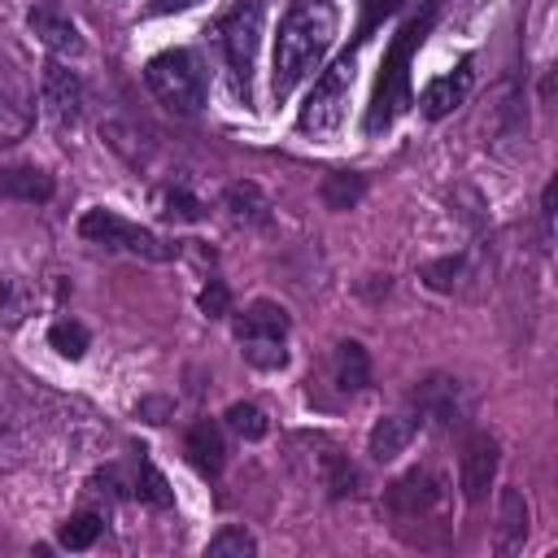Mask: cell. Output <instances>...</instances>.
<instances>
[{"instance_id":"d6986e66","label":"cell","mask_w":558,"mask_h":558,"mask_svg":"<svg viewBox=\"0 0 558 558\" xmlns=\"http://www.w3.org/2000/svg\"><path fill=\"white\" fill-rule=\"evenodd\" d=\"M39 305V292L22 275H0V327H22Z\"/></svg>"},{"instance_id":"ac0fdd59","label":"cell","mask_w":558,"mask_h":558,"mask_svg":"<svg viewBox=\"0 0 558 558\" xmlns=\"http://www.w3.org/2000/svg\"><path fill=\"white\" fill-rule=\"evenodd\" d=\"M0 192L4 196H17V201H31V205H44V201H52L57 183L39 166H4L0 170Z\"/></svg>"},{"instance_id":"9a60e30c","label":"cell","mask_w":558,"mask_h":558,"mask_svg":"<svg viewBox=\"0 0 558 558\" xmlns=\"http://www.w3.org/2000/svg\"><path fill=\"white\" fill-rule=\"evenodd\" d=\"M414 414L418 418H436V423H453L458 418V379L449 375H427L414 388Z\"/></svg>"},{"instance_id":"4dcf8cb0","label":"cell","mask_w":558,"mask_h":558,"mask_svg":"<svg viewBox=\"0 0 558 558\" xmlns=\"http://www.w3.org/2000/svg\"><path fill=\"white\" fill-rule=\"evenodd\" d=\"M196 305H201L205 318H222V314H231V288H227L222 279H209V283L201 288Z\"/></svg>"},{"instance_id":"d6a6232c","label":"cell","mask_w":558,"mask_h":558,"mask_svg":"<svg viewBox=\"0 0 558 558\" xmlns=\"http://www.w3.org/2000/svg\"><path fill=\"white\" fill-rule=\"evenodd\" d=\"M140 414H148V423H166V414H170V401H161V397H148V401H140Z\"/></svg>"},{"instance_id":"d4e9b609","label":"cell","mask_w":558,"mask_h":558,"mask_svg":"<svg viewBox=\"0 0 558 558\" xmlns=\"http://www.w3.org/2000/svg\"><path fill=\"white\" fill-rule=\"evenodd\" d=\"M100 532H105V519H100V514H92V510H78V514H70V519L61 523L57 541H61L65 549H92Z\"/></svg>"},{"instance_id":"5bb4252c","label":"cell","mask_w":558,"mask_h":558,"mask_svg":"<svg viewBox=\"0 0 558 558\" xmlns=\"http://www.w3.org/2000/svg\"><path fill=\"white\" fill-rule=\"evenodd\" d=\"M288 327H292V318L279 301H253L235 318V340H283Z\"/></svg>"},{"instance_id":"ba28073f","label":"cell","mask_w":558,"mask_h":558,"mask_svg":"<svg viewBox=\"0 0 558 558\" xmlns=\"http://www.w3.org/2000/svg\"><path fill=\"white\" fill-rule=\"evenodd\" d=\"M39 100H44V113L52 118L57 131H74L83 118V78L61 61H44Z\"/></svg>"},{"instance_id":"f1b7e54d","label":"cell","mask_w":558,"mask_h":558,"mask_svg":"<svg viewBox=\"0 0 558 558\" xmlns=\"http://www.w3.org/2000/svg\"><path fill=\"white\" fill-rule=\"evenodd\" d=\"M161 218H170V222H201L205 209H201V201L187 196L183 187H170V192H161Z\"/></svg>"},{"instance_id":"f546056e","label":"cell","mask_w":558,"mask_h":558,"mask_svg":"<svg viewBox=\"0 0 558 558\" xmlns=\"http://www.w3.org/2000/svg\"><path fill=\"white\" fill-rule=\"evenodd\" d=\"M462 279V257H440V262H427L423 266V283L432 292H453Z\"/></svg>"},{"instance_id":"4fadbf2b","label":"cell","mask_w":558,"mask_h":558,"mask_svg":"<svg viewBox=\"0 0 558 558\" xmlns=\"http://www.w3.org/2000/svg\"><path fill=\"white\" fill-rule=\"evenodd\" d=\"M527 523H532V510H527L523 488H501V501H497V554L523 549Z\"/></svg>"},{"instance_id":"7a4b0ae2","label":"cell","mask_w":558,"mask_h":558,"mask_svg":"<svg viewBox=\"0 0 558 558\" xmlns=\"http://www.w3.org/2000/svg\"><path fill=\"white\" fill-rule=\"evenodd\" d=\"M436 0H427L414 17L401 22V31L392 35L384 61H379V74H375V92H371V105H366V135H379L388 131L410 105H414V87H410V57L414 48L427 39L432 22H436Z\"/></svg>"},{"instance_id":"3957f363","label":"cell","mask_w":558,"mask_h":558,"mask_svg":"<svg viewBox=\"0 0 558 558\" xmlns=\"http://www.w3.org/2000/svg\"><path fill=\"white\" fill-rule=\"evenodd\" d=\"M144 83H148V92H153L170 113H179V118L201 113L205 100H209L205 65H201V57L187 52V48H166V52H157V57L144 65Z\"/></svg>"},{"instance_id":"8992f818","label":"cell","mask_w":558,"mask_h":558,"mask_svg":"<svg viewBox=\"0 0 558 558\" xmlns=\"http://www.w3.org/2000/svg\"><path fill=\"white\" fill-rule=\"evenodd\" d=\"M78 235L87 244H100V248H122V253H135L144 262H170L174 248L166 240H157L153 231H144L140 222H126L122 214L113 209H87L78 218Z\"/></svg>"},{"instance_id":"8fae6325","label":"cell","mask_w":558,"mask_h":558,"mask_svg":"<svg viewBox=\"0 0 558 558\" xmlns=\"http://www.w3.org/2000/svg\"><path fill=\"white\" fill-rule=\"evenodd\" d=\"M183 449H187V458H192V466L201 471V475H222V466H227V445H222V427L214 423V418H201V423H192L187 427V436H183Z\"/></svg>"},{"instance_id":"7c38bea8","label":"cell","mask_w":558,"mask_h":558,"mask_svg":"<svg viewBox=\"0 0 558 558\" xmlns=\"http://www.w3.org/2000/svg\"><path fill=\"white\" fill-rule=\"evenodd\" d=\"M418 423H423L418 414H388V418H379V423L371 427V436H366V453H371L375 462H392L397 453L410 449Z\"/></svg>"},{"instance_id":"1f68e13d","label":"cell","mask_w":558,"mask_h":558,"mask_svg":"<svg viewBox=\"0 0 558 558\" xmlns=\"http://www.w3.org/2000/svg\"><path fill=\"white\" fill-rule=\"evenodd\" d=\"M392 9H401V0H362V22H357V35H353V39L362 44V39L375 31V22L388 17Z\"/></svg>"},{"instance_id":"484cf974","label":"cell","mask_w":558,"mask_h":558,"mask_svg":"<svg viewBox=\"0 0 558 558\" xmlns=\"http://www.w3.org/2000/svg\"><path fill=\"white\" fill-rule=\"evenodd\" d=\"M131 493L140 497V501H148V506H157V510H166V506H174V493L166 488V475L153 466V462H144L140 458V475H135V484H131Z\"/></svg>"},{"instance_id":"2e32d148","label":"cell","mask_w":558,"mask_h":558,"mask_svg":"<svg viewBox=\"0 0 558 558\" xmlns=\"http://www.w3.org/2000/svg\"><path fill=\"white\" fill-rule=\"evenodd\" d=\"M466 92H471V65L462 61L453 74H440V78H432L423 87V113L427 118H445L466 100Z\"/></svg>"},{"instance_id":"e0dca14e","label":"cell","mask_w":558,"mask_h":558,"mask_svg":"<svg viewBox=\"0 0 558 558\" xmlns=\"http://www.w3.org/2000/svg\"><path fill=\"white\" fill-rule=\"evenodd\" d=\"M331 379L340 392H362L371 384V357L357 340H340L331 349Z\"/></svg>"},{"instance_id":"4316f807","label":"cell","mask_w":558,"mask_h":558,"mask_svg":"<svg viewBox=\"0 0 558 558\" xmlns=\"http://www.w3.org/2000/svg\"><path fill=\"white\" fill-rule=\"evenodd\" d=\"M209 558H253L257 554V541L244 532V527H222L209 545H205Z\"/></svg>"},{"instance_id":"7402d4cb","label":"cell","mask_w":558,"mask_h":558,"mask_svg":"<svg viewBox=\"0 0 558 558\" xmlns=\"http://www.w3.org/2000/svg\"><path fill=\"white\" fill-rule=\"evenodd\" d=\"M323 484H327L331 497H353L357 484H362V475H357V466H353L344 453L327 449V453H323Z\"/></svg>"},{"instance_id":"44dd1931","label":"cell","mask_w":558,"mask_h":558,"mask_svg":"<svg viewBox=\"0 0 558 558\" xmlns=\"http://www.w3.org/2000/svg\"><path fill=\"white\" fill-rule=\"evenodd\" d=\"M318 196H323V205H327V209L344 214V209H353V205L366 196V179H362V174H353V170H331V174L323 179Z\"/></svg>"},{"instance_id":"83f0119b","label":"cell","mask_w":558,"mask_h":558,"mask_svg":"<svg viewBox=\"0 0 558 558\" xmlns=\"http://www.w3.org/2000/svg\"><path fill=\"white\" fill-rule=\"evenodd\" d=\"M240 353H244V362L257 366V371H279V366L288 362L283 340H240Z\"/></svg>"},{"instance_id":"603a6c76","label":"cell","mask_w":558,"mask_h":558,"mask_svg":"<svg viewBox=\"0 0 558 558\" xmlns=\"http://www.w3.org/2000/svg\"><path fill=\"white\" fill-rule=\"evenodd\" d=\"M48 344L61 353V357H70V362H78L83 353H87V344H92V336H87V327L78 323V318H57L52 327H48Z\"/></svg>"},{"instance_id":"9c48e42d","label":"cell","mask_w":558,"mask_h":558,"mask_svg":"<svg viewBox=\"0 0 558 558\" xmlns=\"http://www.w3.org/2000/svg\"><path fill=\"white\" fill-rule=\"evenodd\" d=\"M497 466H501V445L497 436L488 432H475L466 445H462V466H458V484H462V497L471 506H480L497 480Z\"/></svg>"},{"instance_id":"6da1fadb","label":"cell","mask_w":558,"mask_h":558,"mask_svg":"<svg viewBox=\"0 0 558 558\" xmlns=\"http://www.w3.org/2000/svg\"><path fill=\"white\" fill-rule=\"evenodd\" d=\"M331 39H336V9L327 0L288 4V13L279 17V35H275V74H270L275 100H283L301 78H310L323 65Z\"/></svg>"},{"instance_id":"52a82bcc","label":"cell","mask_w":558,"mask_h":558,"mask_svg":"<svg viewBox=\"0 0 558 558\" xmlns=\"http://www.w3.org/2000/svg\"><path fill=\"white\" fill-rule=\"evenodd\" d=\"M388 510L397 519H427L432 510H440L445 501V480L432 471V466H410L405 475H397L384 493Z\"/></svg>"},{"instance_id":"836d02e7","label":"cell","mask_w":558,"mask_h":558,"mask_svg":"<svg viewBox=\"0 0 558 558\" xmlns=\"http://www.w3.org/2000/svg\"><path fill=\"white\" fill-rule=\"evenodd\" d=\"M192 0H153L148 4V13H174V9H187Z\"/></svg>"},{"instance_id":"30bf717a","label":"cell","mask_w":558,"mask_h":558,"mask_svg":"<svg viewBox=\"0 0 558 558\" xmlns=\"http://www.w3.org/2000/svg\"><path fill=\"white\" fill-rule=\"evenodd\" d=\"M26 26L39 35V44H48V48L61 52V57H78V52H83V35H78V26H74L61 9H52V4L31 9V13H26Z\"/></svg>"},{"instance_id":"5b68a950","label":"cell","mask_w":558,"mask_h":558,"mask_svg":"<svg viewBox=\"0 0 558 558\" xmlns=\"http://www.w3.org/2000/svg\"><path fill=\"white\" fill-rule=\"evenodd\" d=\"M353 74H357V57L353 52H340L318 78L314 87L305 92L301 100V113H296V126L314 140H327L344 126L349 118V92H353Z\"/></svg>"},{"instance_id":"ffe728a7","label":"cell","mask_w":558,"mask_h":558,"mask_svg":"<svg viewBox=\"0 0 558 558\" xmlns=\"http://www.w3.org/2000/svg\"><path fill=\"white\" fill-rule=\"evenodd\" d=\"M222 205L231 209V218H240V222H270V196L257 187V183H248V179H240V183H231L227 192H222Z\"/></svg>"},{"instance_id":"cb8c5ba5","label":"cell","mask_w":558,"mask_h":558,"mask_svg":"<svg viewBox=\"0 0 558 558\" xmlns=\"http://www.w3.org/2000/svg\"><path fill=\"white\" fill-rule=\"evenodd\" d=\"M227 427L240 436V440H262L266 432H270V418H266V410L262 405H253V401H235V405H227Z\"/></svg>"},{"instance_id":"277c9868","label":"cell","mask_w":558,"mask_h":558,"mask_svg":"<svg viewBox=\"0 0 558 558\" xmlns=\"http://www.w3.org/2000/svg\"><path fill=\"white\" fill-rule=\"evenodd\" d=\"M262 22H266V4L262 0H240V4H231L214 22L222 61H227L231 83H235V96L244 105L253 100V65H257V44H262Z\"/></svg>"}]
</instances>
